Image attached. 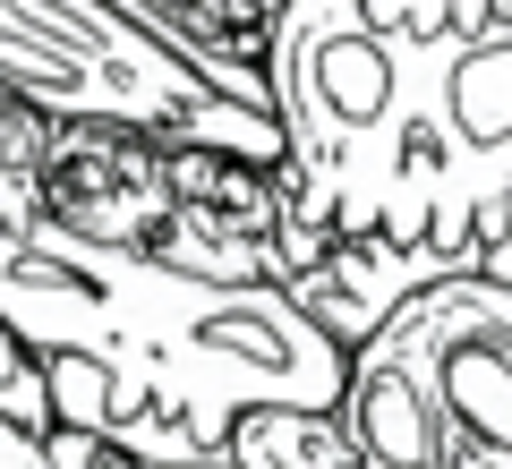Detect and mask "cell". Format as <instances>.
<instances>
[{"label":"cell","mask_w":512,"mask_h":469,"mask_svg":"<svg viewBox=\"0 0 512 469\" xmlns=\"http://www.w3.org/2000/svg\"><path fill=\"white\" fill-rule=\"evenodd\" d=\"M0 325L43 359L103 367V444L128 461H205L239 410L342 401V350L291 290L188 282L154 256L86 248L69 231H0Z\"/></svg>","instance_id":"6da1fadb"},{"label":"cell","mask_w":512,"mask_h":469,"mask_svg":"<svg viewBox=\"0 0 512 469\" xmlns=\"http://www.w3.org/2000/svg\"><path fill=\"white\" fill-rule=\"evenodd\" d=\"M359 469H512V282L444 273L342 359Z\"/></svg>","instance_id":"7a4b0ae2"},{"label":"cell","mask_w":512,"mask_h":469,"mask_svg":"<svg viewBox=\"0 0 512 469\" xmlns=\"http://www.w3.org/2000/svg\"><path fill=\"white\" fill-rule=\"evenodd\" d=\"M0 86L43 120H111L171 145L282 163L274 111H248L188 69L128 0H0Z\"/></svg>","instance_id":"3957f363"},{"label":"cell","mask_w":512,"mask_h":469,"mask_svg":"<svg viewBox=\"0 0 512 469\" xmlns=\"http://www.w3.org/2000/svg\"><path fill=\"white\" fill-rule=\"evenodd\" d=\"M35 222L86 239V248L146 256L154 231L171 222V137L111 120H52L35 171Z\"/></svg>","instance_id":"277c9868"},{"label":"cell","mask_w":512,"mask_h":469,"mask_svg":"<svg viewBox=\"0 0 512 469\" xmlns=\"http://www.w3.org/2000/svg\"><path fill=\"white\" fill-rule=\"evenodd\" d=\"M222 461L231 469H359L342 418L333 410H291V401H265V410H239L222 435Z\"/></svg>","instance_id":"5b68a950"},{"label":"cell","mask_w":512,"mask_h":469,"mask_svg":"<svg viewBox=\"0 0 512 469\" xmlns=\"http://www.w3.org/2000/svg\"><path fill=\"white\" fill-rule=\"evenodd\" d=\"M43 145H52V120L0 86V231H35V171H43Z\"/></svg>","instance_id":"8992f818"},{"label":"cell","mask_w":512,"mask_h":469,"mask_svg":"<svg viewBox=\"0 0 512 469\" xmlns=\"http://www.w3.org/2000/svg\"><path fill=\"white\" fill-rule=\"evenodd\" d=\"M384 35H410V43H436V35H470L478 18H495L504 0H359Z\"/></svg>","instance_id":"52a82bcc"},{"label":"cell","mask_w":512,"mask_h":469,"mask_svg":"<svg viewBox=\"0 0 512 469\" xmlns=\"http://www.w3.org/2000/svg\"><path fill=\"white\" fill-rule=\"evenodd\" d=\"M0 469H52V418H26L0 401Z\"/></svg>","instance_id":"ba28073f"},{"label":"cell","mask_w":512,"mask_h":469,"mask_svg":"<svg viewBox=\"0 0 512 469\" xmlns=\"http://www.w3.org/2000/svg\"><path fill=\"white\" fill-rule=\"evenodd\" d=\"M120 469H231L222 452H205V461H120Z\"/></svg>","instance_id":"9c48e42d"},{"label":"cell","mask_w":512,"mask_h":469,"mask_svg":"<svg viewBox=\"0 0 512 469\" xmlns=\"http://www.w3.org/2000/svg\"><path fill=\"white\" fill-rule=\"evenodd\" d=\"M256 9H265V18H274V9H282V0H256Z\"/></svg>","instance_id":"30bf717a"}]
</instances>
